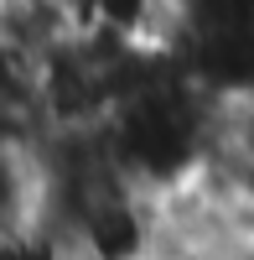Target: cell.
Here are the masks:
<instances>
[{
    "label": "cell",
    "mask_w": 254,
    "mask_h": 260,
    "mask_svg": "<svg viewBox=\"0 0 254 260\" xmlns=\"http://www.w3.org/2000/svg\"><path fill=\"white\" fill-rule=\"evenodd\" d=\"M41 229V161L31 141H0V245Z\"/></svg>",
    "instance_id": "cell-1"
},
{
    "label": "cell",
    "mask_w": 254,
    "mask_h": 260,
    "mask_svg": "<svg viewBox=\"0 0 254 260\" xmlns=\"http://www.w3.org/2000/svg\"><path fill=\"white\" fill-rule=\"evenodd\" d=\"M78 31V11L68 0H0V42L36 68L52 47Z\"/></svg>",
    "instance_id": "cell-2"
}]
</instances>
